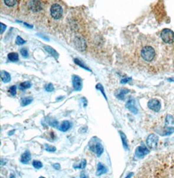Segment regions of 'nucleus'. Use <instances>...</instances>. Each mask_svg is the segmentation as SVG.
<instances>
[{
  "mask_svg": "<svg viewBox=\"0 0 174 178\" xmlns=\"http://www.w3.org/2000/svg\"><path fill=\"white\" fill-rule=\"evenodd\" d=\"M141 57L146 62H151L156 57V52L151 46H145L141 50Z\"/></svg>",
  "mask_w": 174,
  "mask_h": 178,
  "instance_id": "f257e3e1",
  "label": "nucleus"
},
{
  "mask_svg": "<svg viewBox=\"0 0 174 178\" xmlns=\"http://www.w3.org/2000/svg\"><path fill=\"white\" fill-rule=\"evenodd\" d=\"M160 37L163 41L168 44L174 42V32L170 29H164L160 33Z\"/></svg>",
  "mask_w": 174,
  "mask_h": 178,
  "instance_id": "f03ea898",
  "label": "nucleus"
},
{
  "mask_svg": "<svg viewBox=\"0 0 174 178\" xmlns=\"http://www.w3.org/2000/svg\"><path fill=\"white\" fill-rule=\"evenodd\" d=\"M50 13L51 16L54 19H60V18H61L62 15H63V8L61 7L60 5L55 4L52 6L50 9Z\"/></svg>",
  "mask_w": 174,
  "mask_h": 178,
  "instance_id": "7ed1b4c3",
  "label": "nucleus"
},
{
  "mask_svg": "<svg viewBox=\"0 0 174 178\" xmlns=\"http://www.w3.org/2000/svg\"><path fill=\"white\" fill-rule=\"evenodd\" d=\"M89 149L91 151L97 155V157H100L104 151L103 146L99 142H93L89 143Z\"/></svg>",
  "mask_w": 174,
  "mask_h": 178,
  "instance_id": "20e7f679",
  "label": "nucleus"
},
{
  "mask_svg": "<svg viewBox=\"0 0 174 178\" xmlns=\"http://www.w3.org/2000/svg\"><path fill=\"white\" fill-rule=\"evenodd\" d=\"M158 142V137L155 134H151L147 137L146 143L149 148L155 149L157 148Z\"/></svg>",
  "mask_w": 174,
  "mask_h": 178,
  "instance_id": "39448f33",
  "label": "nucleus"
},
{
  "mask_svg": "<svg viewBox=\"0 0 174 178\" xmlns=\"http://www.w3.org/2000/svg\"><path fill=\"white\" fill-rule=\"evenodd\" d=\"M147 106L151 110L158 112L161 109V103L158 99H151L148 102Z\"/></svg>",
  "mask_w": 174,
  "mask_h": 178,
  "instance_id": "423d86ee",
  "label": "nucleus"
},
{
  "mask_svg": "<svg viewBox=\"0 0 174 178\" xmlns=\"http://www.w3.org/2000/svg\"><path fill=\"white\" fill-rule=\"evenodd\" d=\"M29 7L34 12H38L42 9V3L39 1H31L29 3Z\"/></svg>",
  "mask_w": 174,
  "mask_h": 178,
  "instance_id": "0eeeda50",
  "label": "nucleus"
},
{
  "mask_svg": "<svg viewBox=\"0 0 174 178\" xmlns=\"http://www.w3.org/2000/svg\"><path fill=\"white\" fill-rule=\"evenodd\" d=\"M126 108L128 109L130 112H132V113L135 114V115L138 113V109L137 107H136V102L134 99L130 98L128 102H127Z\"/></svg>",
  "mask_w": 174,
  "mask_h": 178,
  "instance_id": "6e6552de",
  "label": "nucleus"
},
{
  "mask_svg": "<svg viewBox=\"0 0 174 178\" xmlns=\"http://www.w3.org/2000/svg\"><path fill=\"white\" fill-rule=\"evenodd\" d=\"M74 44L79 51H83L86 48V43L85 40L81 37H76L75 40H74Z\"/></svg>",
  "mask_w": 174,
  "mask_h": 178,
  "instance_id": "1a4fd4ad",
  "label": "nucleus"
},
{
  "mask_svg": "<svg viewBox=\"0 0 174 178\" xmlns=\"http://www.w3.org/2000/svg\"><path fill=\"white\" fill-rule=\"evenodd\" d=\"M149 153H150V151L145 147L139 146L136 149L135 155L138 158H143L146 155H147Z\"/></svg>",
  "mask_w": 174,
  "mask_h": 178,
  "instance_id": "9d476101",
  "label": "nucleus"
},
{
  "mask_svg": "<svg viewBox=\"0 0 174 178\" xmlns=\"http://www.w3.org/2000/svg\"><path fill=\"white\" fill-rule=\"evenodd\" d=\"M73 85L75 90H81L82 88V83L81 78L78 76H74L73 77Z\"/></svg>",
  "mask_w": 174,
  "mask_h": 178,
  "instance_id": "9b49d317",
  "label": "nucleus"
},
{
  "mask_svg": "<svg viewBox=\"0 0 174 178\" xmlns=\"http://www.w3.org/2000/svg\"><path fill=\"white\" fill-rule=\"evenodd\" d=\"M130 92V90L129 89H121L119 90H117V92H116V96L119 100H123L125 99V96Z\"/></svg>",
  "mask_w": 174,
  "mask_h": 178,
  "instance_id": "f8f14e48",
  "label": "nucleus"
},
{
  "mask_svg": "<svg viewBox=\"0 0 174 178\" xmlns=\"http://www.w3.org/2000/svg\"><path fill=\"white\" fill-rule=\"evenodd\" d=\"M0 76H1V79L2 81L5 83H9L11 79L10 74L5 71H1V73H0Z\"/></svg>",
  "mask_w": 174,
  "mask_h": 178,
  "instance_id": "ddd939ff",
  "label": "nucleus"
},
{
  "mask_svg": "<svg viewBox=\"0 0 174 178\" xmlns=\"http://www.w3.org/2000/svg\"><path fill=\"white\" fill-rule=\"evenodd\" d=\"M108 171L106 167L104 166L102 163H99L97 166V176H101V175L106 174Z\"/></svg>",
  "mask_w": 174,
  "mask_h": 178,
  "instance_id": "4468645a",
  "label": "nucleus"
},
{
  "mask_svg": "<svg viewBox=\"0 0 174 178\" xmlns=\"http://www.w3.org/2000/svg\"><path fill=\"white\" fill-rule=\"evenodd\" d=\"M44 48H45V49L46 50V51L49 53L53 57H54L55 59H58V57H59L58 53V52L56 51H55V49H54L52 47H51V46H48V45L47 46H45Z\"/></svg>",
  "mask_w": 174,
  "mask_h": 178,
  "instance_id": "2eb2a0df",
  "label": "nucleus"
},
{
  "mask_svg": "<svg viewBox=\"0 0 174 178\" xmlns=\"http://www.w3.org/2000/svg\"><path fill=\"white\" fill-rule=\"evenodd\" d=\"M70 128V123L69 121H64L63 123H61V126L59 128L60 130L62 131V132H66Z\"/></svg>",
  "mask_w": 174,
  "mask_h": 178,
  "instance_id": "dca6fc26",
  "label": "nucleus"
},
{
  "mask_svg": "<svg viewBox=\"0 0 174 178\" xmlns=\"http://www.w3.org/2000/svg\"><path fill=\"white\" fill-rule=\"evenodd\" d=\"M174 127V118L170 115H168L166 118L165 127Z\"/></svg>",
  "mask_w": 174,
  "mask_h": 178,
  "instance_id": "f3484780",
  "label": "nucleus"
},
{
  "mask_svg": "<svg viewBox=\"0 0 174 178\" xmlns=\"http://www.w3.org/2000/svg\"><path fill=\"white\" fill-rule=\"evenodd\" d=\"M30 158H31L30 153L29 151H26L22 155L21 162L24 164H26L29 161Z\"/></svg>",
  "mask_w": 174,
  "mask_h": 178,
  "instance_id": "a211bd4d",
  "label": "nucleus"
},
{
  "mask_svg": "<svg viewBox=\"0 0 174 178\" xmlns=\"http://www.w3.org/2000/svg\"><path fill=\"white\" fill-rule=\"evenodd\" d=\"M119 134L121 136V138H122V140L124 148H125L126 150H128L129 145H128V142H127V139L126 135L122 132V131H119Z\"/></svg>",
  "mask_w": 174,
  "mask_h": 178,
  "instance_id": "6ab92c4d",
  "label": "nucleus"
},
{
  "mask_svg": "<svg viewBox=\"0 0 174 178\" xmlns=\"http://www.w3.org/2000/svg\"><path fill=\"white\" fill-rule=\"evenodd\" d=\"M8 58L11 62H17L18 60V54L17 52H11L8 54Z\"/></svg>",
  "mask_w": 174,
  "mask_h": 178,
  "instance_id": "aec40b11",
  "label": "nucleus"
},
{
  "mask_svg": "<svg viewBox=\"0 0 174 178\" xmlns=\"http://www.w3.org/2000/svg\"><path fill=\"white\" fill-rule=\"evenodd\" d=\"M33 98L32 97H26L22 99L21 100V105L22 106H26L30 104L33 102Z\"/></svg>",
  "mask_w": 174,
  "mask_h": 178,
  "instance_id": "412c9836",
  "label": "nucleus"
},
{
  "mask_svg": "<svg viewBox=\"0 0 174 178\" xmlns=\"http://www.w3.org/2000/svg\"><path fill=\"white\" fill-rule=\"evenodd\" d=\"M74 62H75V64H76L77 65H80V67L81 68H83V69H85V70H88V71H91L90 70L89 68L86 66V65L83 63V62H82V61H80L78 58H75L74 60Z\"/></svg>",
  "mask_w": 174,
  "mask_h": 178,
  "instance_id": "4be33fe9",
  "label": "nucleus"
},
{
  "mask_svg": "<svg viewBox=\"0 0 174 178\" xmlns=\"http://www.w3.org/2000/svg\"><path fill=\"white\" fill-rule=\"evenodd\" d=\"M31 86H32V84L30 83V82H29V81H26V82H23L20 83L19 87L20 89L24 90V89H29Z\"/></svg>",
  "mask_w": 174,
  "mask_h": 178,
  "instance_id": "5701e85b",
  "label": "nucleus"
},
{
  "mask_svg": "<svg viewBox=\"0 0 174 178\" xmlns=\"http://www.w3.org/2000/svg\"><path fill=\"white\" fill-rule=\"evenodd\" d=\"M4 4L8 7H13L17 4V2L14 0H5L4 1Z\"/></svg>",
  "mask_w": 174,
  "mask_h": 178,
  "instance_id": "b1692460",
  "label": "nucleus"
},
{
  "mask_svg": "<svg viewBox=\"0 0 174 178\" xmlns=\"http://www.w3.org/2000/svg\"><path fill=\"white\" fill-rule=\"evenodd\" d=\"M33 166L36 169H40V168L42 167V164L41 163V162L39 161H34L33 162Z\"/></svg>",
  "mask_w": 174,
  "mask_h": 178,
  "instance_id": "393cba45",
  "label": "nucleus"
},
{
  "mask_svg": "<svg viewBox=\"0 0 174 178\" xmlns=\"http://www.w3.org/2000/svg\"><path fill=\"white\" fill-rule=\"evenodd\" d=\"M86 160H82V162H80V164L79 165H78V166H74V168H80V169H83V168H85L86 166Z\"/></svg>",
  "mask_w": 174,
  "mask_h": 178,
  "instance_id": "a878e982",
  "label": "nucleus"
},
{
  "mask_svg": "<svg viewBox=\"0 0 174 178\" xmlns=\"http://www.w3.org/2000/svg\"><path fill=\"white\" fill-rule=\"evenodd\" d=\"M45 149L48 152H54L56 151V148L54 146L50 145H45Z\"/></svg>",
  "mask_w": 174,
  "mask_h": 178,
  "instance_id": "bb28decb",
  "label": "nucleus"
},
{
  "mask_svg": "<svg viewBox=\"0 0 174 178\" xmlns=\"http://www.w3.org/2000/svg\"><path fill=\"white\" fill-rule=\"evenodd\" d=\"M25 43H26V41L24 40L21 37L18 36V37H17L16 43H17V45H21L24 44Z\"/></svg>",
  "mask_w": 174,
  "mask_h": 178,
  "instance_id": "cd10ccee",
  "label": "nucleus"
},
{
  "mask_svg": "<svg viewBox=\"0 0 174 178\" xmlns=\"http://www.w3.org/2000/svg\"><path fill=\"white\" fill-rule=\"evenodd\" d=\"M45 90H46L47 92H52L53 90H54V85H53L52 83H49V84H48V85H46V86H45Z\"/></svg>",
  "mask_w": 174,
  "mask_h": 178,
  "instance_id": "c85d7f7f",
  "label": "nucleus"
},
{
  "mask_svg": "<svg viewBox=\"0 0 174 178\" xmlns=\"http://www.w3.org/2000/svg\"><path fill=\"white\" fill-rule=\"evenodd\" d=\"M20 53L22 55V57L27 58L28 57V52H27V50L25 48H22L20 50Z\"/></svg>",
  "mask_w": 174,
  "mask_h": 178,
  "instance_id": "c756f323",
  "label": "nucleus"
},
{
  "mask_svg": "<svg viewBox=\"0 0 174 178\" xmlns=\"http://www.w3.org/2000/svg\"><path fill=\"white\" fill-rule=\"evenodd\" d=\"M9 92L11 94V95L15 96L17 94V86H12L10 89H9Z\"/></svg>",
  "mask_w": 174,
  "mask_h": 178,
  "instance_id": "7c9ffc66",
  "label": "nucleus"
},
{
  "mask_svg": "<svg viewBox=\"0 0 174 178\" xmlns=\"http://www.w3.org/2000/svg\"><path fill=\"white\" fill-rule=\"evenodd\" d=\"M96 88H97V89H99V90H101V91L102 92V93L103 94V95H104V96L105 97V98H106V99H107L106 96V94H105V92H104V90L103 86H102L101 85V84H98V85H97V86H96Z\"/></svg>",
  "mask_w": 174,
  "mask_h": 178,
  "instance_id": "2f4dec72",
  "label": "nucleus"
},
{
  "mask_svg": "<svg viewBox=\"0 0 174 178\" xmlns=\"http://www.w3.org/2000/svg\"><path fill=\"white\" fill-rule=\"evenodd\" d=\"M49 124L50 125L54 127H57L58 126V122L56 120H52L51 121H50Z\"/></svg>",
  "mask_w": 174,
  "mask_h": 178,
  "instance_id": "473e14b6",
  "label": "nucleus"
},
{
  "mask_svg": "<svg viewBox=\"0 0 174 178\" xmlns=\"http://www.w3.org/2000/svg\"><path fill=\"white\" fill-rule=\"evenodd\" d=\"M130 81H131V78H130V77L124 78V79H122V81H121V83H122V84H126V83H129Z\"/></svg>",
  "mask_w": 174,
  "mask_h": 178,
  "instance_id": "72a5a7b5",
  "label": "nucleus"
},
{
  "mask_svg": "<svg viewBox=\"0 0 174 178\" xmlns=\"http://www.w3.org/2000/svg\"><path fill=\"white\" fill-rule=\"evenodd\" d=\"M6 28H7V26H6L5 24L1 23V33H3L4 32V31L5 30Z\"/></svg>",
  "mask_w": 174,
  "mask_h": 178,
  "instance_id": "f704fd0d",
  "label": "nucleus"
},
{
  "mask_svg": "<svg viewBox=\"0 0 174 178\" xmlns=\"http://www.w3.org/2000/svg\"><path fill=\"white\" fill-rule=\"evenodd\" d=\"M80 178H89V176L86 172H82L80 174Z\"/></svg>",
  "mask_w": 174,
  "mask_h": 178,
  "instance_id": "c9c22d12",
  "label": "nucleus"
},
{
  "mask_svg": "<svg viewBox=\"0 0 174 178\" xmlns=\"http://www.w3.org/2000/svg\"><path fill=\"white\" fill-rule=\"evenodd\" d=\"M53 167H54L55 170H60V164L58 163H55L53 164Z\"/></svg>",
  "mask_w": 174,
  "mask_h": 178,
  "instance_id": "e433bc0d",
  "label": "nucleus"
},
{
  "mask_svg": "<svg viewBox=\"0 0 174 178\" xmlns=\"http://www.w3.org/2000/svg\"><path fill=\"white\" fill-rule=\"evenodd\" d=\"M133 176V173L132 172V173H130L128 176H127L125 178H131V177Z\"/></svg>",
  "mask_w": 174,
  "mask_h": 178,
  "instance_id": "4c0bfd02",
  "label": "nucleus"
},
{
  "mask_svg": "<svg viewBox=\"0 0 174 178\" xmlns=\"http://www.w3.org/2000/svg\"><path fill=\"white\" fill-rule=\"evenodd\" d=\"M10 178H16V177H15V176H14L13 174H11L10 176Z\"/></svg>",
  "mask_w": 174,
  "mask_h": 178,
  "instance_id": "58836bf2",
  "label": "nucleus"
},
{
  "mask_svg": "<svg viewBox=\"0 0 174 178\" xmlns=\"http://www.w3.org/2000/svg\"><path fill=\"white\" fill-rule=\"evenodd\" d=\"M39 178H45V177H40Z\"/></svg>",
  "mask_w": 174,
  "mask_h": 178,
  "instance_id": "ea45409f",
  "label": "nucleus"
}]
</instances>
